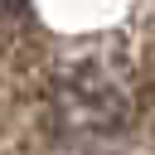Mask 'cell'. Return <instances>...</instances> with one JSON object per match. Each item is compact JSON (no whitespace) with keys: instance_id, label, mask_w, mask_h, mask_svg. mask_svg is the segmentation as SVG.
Wrapping results in <instances>:
<instances>
[{"instance_id":"cell-1","label":"cell","mask_w":155,"mask_h":155,"mask_svg":"<svg viewBox=\"0 0 155 155\" xmlns=\"http://www.w3.org/2000/svg\"><path fill=\"white\" fill-rule=\"evenodd\" d=\"M24 5H29V0H0V19H10V15H24Z\"/></svg>"}]
</instances>
